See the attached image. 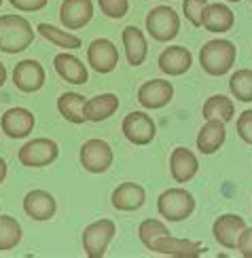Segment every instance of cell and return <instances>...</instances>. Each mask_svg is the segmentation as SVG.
Listing matches in <instances>:
<instances>
[{
  "label": "cell",
  "mask_w": 252,
  "mask_h": 258,
  "mask_svg": "<svg viewBox=\"0 0 252 258\" xmlns=\"http://www.w3.org/2000/svg\"><path fill=\"white\" fill-rule=\"evenodd\" d=\"M7 174H9V167H7V161L0 157V184L7 180Z\"/></svg>",
  "instance_id": "36"
},
{
  "label": "cell",
  "mask_w": 252,
  "mask_h": 258,
  "mask_svg": "<svg viewBox=\"0 0 252 258\" xmlns=\"http://www.w3.org/2000/svg\"><path fill=\"white\" fill-rule=\"evenodd\" d=\"M244 229H246V220L242 216H237V214H223L212 224V237L225 250H235L237 239Z\"/></svg>",
  "instance_id": "13"
},
{
  "label": "cell",
  "mask_w": 252,
  "mask_h": 258,
  "mask_svg": "<svg viewBox=\"0 0 252 258\" xmlns=\"http://www.w3.org/2000/svg\"><path fill=\"white\" fill-rule=\"evenodd\" d=\"M161 3H172V0H161Z\"/></svg>",
  "instance_id": "39"
},
{
  "label": "cell",
  "mask_w": 252,
  "mask_h": 258,
  "mask_svg": "<svg viewBox=\"0 0 252 258\" xmlns=\"http://www.w3.org/2000/svg\"><path fill=\"white\" fill-rule=\"evenodd\" d=\"M201 26L208 32H214V34H225V32L233 30L235 26V15L233 11L227 5L221 3H208L204 13H201Z\"/></svg>",
  "instance_id": "20"
},
{
  "label": "cell",
  "mask_w": 252,
  "mask_h": 258,
  "mask_svg": "<svg viewBox=\"0 0 252 258\" xmlns=\"http://www.w3.org/2000/svg\"><path fill=\"white\" fill-rule=\"evenodd\" d=\"M87 63L91 66V70L108 74L117 68L119 63V49L113 40L108 38H95L87 47Z\"/></svg>",
  "instance_id": "9"
},
{
  "label": "cell",
  "mask_w": 252,
  "mask_h": 258,
  "mask_svg": "<svg viewBox=\"0 0 252 258\" xmlns=\"http://www.w3.org/2000/svg\"><path fill=\"white\" fill-rule=\"evenodd\" d=\"M97 5L108 19H123L129 11V0H97Z\"/></svg>",
  "instance_id": "32"
},
{
  "label": "cell",
  "mask_w": 252,
  "mask_h": 258,
  "mask_svg": "<svg viewBox=\"0 0 252 258\" xmlns=\"http://www.w3.org/2000/svg\"><path fill=\"white\" fill-rule=\"evenodd\" d=\"M229 91L239 102H252V70L239 68L237 72H233L229 79Z\"/></svg>",
  "instance_id": "29"
},
{
  "label": "cell",
  "mask_w": 252,
  "mask_h": 258,
  "mask_svg": "<svg viewBox=\"0 0 252 258\" xmlns=\"http://www.w3.org/2000/svg\"><path fill=\"white\" fill-rule=\"evenodd\" d=\"M121 129H123V136L127 142L136 144V146H146L157 136V125L153 121V116L142 110L129 112L123 119Z\"/></svg>",
  "instance_id": "8"
},
{
  "label": "cell",
  "mask_w": 252,
  "mask_h": 258,
  "mask_svg": "<svg viewBox=\"0 0 252 258\" xmlns=\"http://www.w3.org/2000/svg\"><path fill=\"white\" fill-rule=\"evenodd\" d=\"M117 233V224L111 218L95 220L91 224H87L83 231V250L87 258H104L108 243L113 241Z\"/></svg>",
  "instance_id": "6"
},
{
  "label": "cell",
  "mask_w": 252,
  "mask_h": 258,
  "mask_svg": "<svg viewBox=\"0 0 252 258\" xmlns=\"http://www.w3.org/2000/svg\"><path fill=\"white\" fill-rule=\"evenodd\" d=\"M235 250H239V254H242L244 258H252V227H246L242 231Z\"/></svg>",
  "instance_id": "35"
},
{
  "label": "cell",
  "mask_w": 252,
  "mask_h": 258,
  "mask_svg": "<svg viewBox=\"0 0 252 258\" xmlns=\"http://www.w3.org/2000/svg\"><path fill=\"white\" fill-rule=\"evenodd\" d=\"M93 19L91 0H64L60 7V24L66 30H81Z\"/></svg>",
  "instance_id": "17"
},
{
  "label": "cell",
  "mask_w": 252,
  "mask_h": 258,
  "mask_svg": "<svg viewBox=\"0 0 252 258\" xmlns=\"http://www.w3.org/2000/svg\"><path fill=\"white\" fill-rule=\"evenodd\" d=\"M53 68H56L62 81L70 83V85H85L89 81V70H87V66L68 51L58 53V55L53 57Z\"/></svg>",
  "instance_id": "19"
},
{
  "label": "cell",
  "mask_w": 252,
  "mask_h": 258,
  "mask_svg": "<svg viewBox=\"0 0 252 258\" xmlns=\"http://www.w3.org/2000/svg\"><path fill=\"white\" fill-rule=\"evenodd\" d=\"M34 125H36V119L28 108H9L0 116V129L11 140L28 138L34 132Z\"/></svg>",
  "instance_id": "14"
},
{
  "label": "cell",
  "mask_w": 252,
  "mask_h": 258,
  "mask_svg": "<svg viewBox=\"0 0 252 258\" xmlns=\"http://www.w3.org/2000/svg\"><path fill=\"white\" fill-rule=\"evenodd\" d=\"M174 98V85L166 79H153L140 85L138 89V102L142 108L148 110H159L166 108Z\"/></svg>",
  "instance_id": "10"
},
{
  "label": "cell",
  "mask_w": 252,
  "mask_h": 258,
  "mask_svg": "<svg viewBox=\"0 0 252 258\" xmlns=\"http://www.w3.org/2000/svg\"><path fill=\"white\" fill-rule=\"evenodd\" d=\"M79 159H81V165L85 171H89V174H104V171L111 169L115 155L106 140L91 138L81 146Z\"/></svg>",
  "instance_id": "7"
},
{
  "label": "cell",
  "mask_w": 252,
  "mask_h": 258,
  "mask_svg": "<svg viewBox=\"0 0 252 258\" xmlns=\"http://www.w3.org/2000/svg\"><path fill=\"white\" fill-rule=\"evenodd\" d=\"M24 233H21V224L17 218L0 214V252H9L19 245Z\"/></svg>",
  "instance_id": "28"
},
{
  "label": "cell",
  "mask_w": 252,
  "mask_h": 258,
  "mask_svg": "<svg viewBox=\"0 0 252 258\" xmlns=\"http://www.w3.org/2000/svg\"><path fill=\"white\" fill-rule=\"evenodd\" d=\"M197 171H199V161H197L195 153L184 146H176L170 155V174L172 180L178 184H187L191 182Z\"/></svg>",
  "instance_id": "16"
},
{
  "label": "cell",
  "mask_w": 252,
  "mask_h": 258,
  "mask_svg": "<svg viewBox=\"0 0 252 258\" xmlns=\"http://www.w3.org/2000/svg\"><path fill=\"white\" fill-rule=\"evenodd\" d=\"M24 212L26 216L36 220V222H47L56 216L58 212V201L51 192L42 190V188H34L30 190L24 197Z\"/></svg>",
  "instance_id": "15"
},
{
  "label": "cell",
  "mask_w": 252,
  "mask_h": 258,
  "mask_svg": "<svg viewBox=\"0 0 252 258\" xmlns=\"http://www.w3.org/2000/svg\"><path fill=\"white\" fill-rule=\"evenodd\" d=\"M208 0H182V15L193 28H201V13Z\"/></svg>",
  "instance_id": "31"
},
{
  "label": "cell",
  "mask_w": 252,
  "mask_h": 258,
  "mask_svg": "<svg viewBox=\"0 0 252 258\" xmlns=\"http://www.w3.org/2000/svg\"><path fill=\"white\" fill-rule=\"evenodd\" d=\"M159 70L168 77H182L187 74L193 66V55L187 47L174 45V47H166L161 51V55L157 59Z\"/></svg>",
  "instance_id": "18"
},
{
  "label": "cell",
  "mask_w": 252,
  "mask_h": 258,
  "mask_svg": "<svg viewBox=\"0 0 252 258\" xmlns=\"http://www.w3.org/2000/svg\"><path fill=\"white\" fill-rule=\"evenodd\" d=\"M119 106H121V102L115 93H100L85 102V119L91 123L108 121L119 110Z\"/></svg>",
  "instance_id": "24"
},
{
  "label": "cell",
  "mask_w": 252,
  "mask_h": 258,
  "mask_svg": "<svg viewBox=\"0 0 252 258\" xmlns=\"http://www.w3.org/2000/svg\"><path fill=\"white\" fill-rule=\"evenodd\" d=\"M235 127H237V136L242 138V142L252 146V110H244L239 114Z\"/></svg>",
  "instance_id": "33"
},
{
  "label": "cell",
  "mask_w": 252,
  "mask_h": 258,
  "mask_svg": "<svg viewBox=\"0 0 252 258\" xmlns=\"http://www.w3.org/2000/svg\"><path fill=\"white\" fill-rule=\"evenodd\" d=\"M9 3L21 13H36V11H42L47 7L49 0H9Z\"/></svg>",
  "instance_id": "34"
},
{
  "label": "cell",
  "mask_w": 252,
  "mask_h": 258,
  "mask_svg": "<svg viewBox=\"0 0 252 258\" xmlns=\"http://www.w3.org/2000/svg\"><path fill=\"white\" fill-rule=\"evenodd\" d=\"M148 250L163 254V256H172V258H195V256L206 254V248L201 241L180 239V237H174V235H163V237L155 239Z\"/></svg>",
  "instance_id": "12"
},
{
  "label": "cell",
  "mask_w": 252,
  "mask_h": 258,
  "mask_svg": "<svg viewBox=\"0 0 252 258\" xmlns=\"http://www.w3.org/2000/svg\"><path fill=\"white\" fill-rule=\"evenodd\" d=\"M237 59V47L227 38L208 40L199 49V63L208 77H225Z\"/></svg>",
  "instance_id": "1"
},
{
  "label": "cell",
  "mask_w": 252,
  "mask_h": 258,
  "mask_svg": "<svg viewBox=\"0 0 252 258\" xmlns=\"http://www.w3.org/2000/svg\"><path fill=\"white\" fill-rule=\"evenodd\" d=\"M201 114L206 121H223L227 125L229 121H233L235 104L231 98H227V95H212V98L206 100Z\"/></svg>",
  "instance_id": "26"
},
{
  "label": "cell",
  "mask_w": 252,
  "mask_h": 258,
  "mask_svg": "<svg viewBox=\"0 0 252 258\" xmlns=\"http://www.w3.org/2000/svg\"><path fill=\"white\" fill-rule=\"evenodd\" d=\"M7 83V68H5V63L0 61V87Z\"/></svg>",
  "instance_id": "37"
},
{
  "label": "cell",
  "mask_w": 252,
  "mask_h": 258,
  "mask_svg": "<svg viewBox=\"0 0 252 258\" xmlns=\"http://www.w3.org/2000/svg\"><path fill=\"white\" fill-rule=\"evenodd\" d=\"M146 32L153 40L157 42H170L178 36L180 32V17L172 7H155L146 15Z\"/></svg>",
  "instance_id": "4"
},
{
  "label": "cell",
  "mask_w": 252,
  "mask_h": 258,
  "mask_svg": "<svg viewBox=\"0 0 252 258\" xmlns=\"http://www.w3.org/2000/svg\"><path fill=\"white\" fill-rule=\"evenodd\" d=\"M227 140V127L223 121H206L197 134V150L201 155H214L216 150H221V146Z\"/></svg>",
  "instance_id": "23"
},
{
  "label": "cell",
  "mask_w": 252,
  "mask_h": 258,
  "mask_svg": "<svg viewBox=\"0 0 252 258\" xmlns=\"http://www.w3.org/2000/svg\"><path fill=\"white\" fill-rule=\"evenodd\" d=\"M3 3H5V0H0V7H3Z\"/></svg>",
  "instance_id": "40"
},
{
  "label": "cell",
  "mask_w": 252,
  "mask_h": 258,
  "mask_svg": "<svg viewBox=\"0 0 252 258\" xmlns=\"http://www.w3.org/2000/svg\"><path fill=\"white\" fill-rule=\"evenodd\" d=\"M250 3H252V0H250Z\"/></svg>",
  "instance_id": "41"
},
{
  "label": "cell",
  "mask_w": 252,
  "mask_h": 258,
  "mask_svg": "<svg viewBox=\"0 0 252 258\" xmlns=\"http://www.w3.org/2000/svg\"><path fill=\"white\" fill-rule=\"evenodd\" d=\"M163 235H170V229H168V224L166 222H161L157 218H146V220H142L140 222V227H138V237L142 241V245L148 250L153 241L163 237Z\"/></svg>",
  "instance_id": "30"
},
{
  "label": "cell",
  "mask_w": 252,
  "mask_h": 258,
  "mask_svg": "<svg viewBox=\"0 0 252 258\" xmlns=\"http://www.w3.org/2000/svg\"><path fill=\"white\" fill-rule=\"evenodd\" d=\"M121 40H123V49H125V59L129 66H142L148 55V45H146V36L144 32L136 26H127L121 32Z\"/></svg>",
  "instance_id": "22"
},
{
  "label": "cell",
  "mask_w": 252,
  "mask_h": 258,
  "mask_svg": "<svg viewBox=\"0 0 252 258\" xmlns=\"http://www.w3.org/2000/svg\"><path fill=\"white\" fill-rule=\"evenodd\" d=\"M60 157V146L51 138H34L17 150V159L24 167H47Z\"/></svg>",
  "instance_id": "5"
},
{
  "label": "cell",
  "mask_w": 252,
  "mask_h": 258,
  "mask_svg": "<svg viewBox=\"0 0 252 258\" xmlns=\"http://www.w3.org/2000/svg\"><path fill=\"white\" fill-rule=\"evenodd\" d=\"M157 212L168 222H182L195 212V197L187 188L174 186L163 190L157 199Z\"/></svg>",
  "instance_id": "3"
},
{
  "label": "cell",
  "mask_w": 252,
  "mask_h": 258,
  "mask_svg": "<svg viewBox=\"0 0 252 258\" xmlns=\"http://www.w3.org/2000/svg\"><path fill=\"white\" fill-rule=\"evenodd\" d=\"M13 85L21 93H36L45 85V68L36 59H21L13 68Z\"/></svg>",
  "instance_id": "11"
},
{
  "label": "cell",
  "mask_w": 252,
  "mask_h": 258,
  "mask_svg": "<svg viewBox=\"0 0 252 258\" xmlns=\"http://www.w3.org/2000/svg\"><path fill=\"white\" fill-rule=\"evenodd\" d=\"M34 42V28L21 15H0V51L15 55Z\"/></svg>",
  "instance_id": "2"
},
{
  "label": "cell",
  "mask_w": 252,
  "mask_h": 258,
  "mask_svg": "<svg viewBox=\"0 0 252 258\" xmlns=\"http://www.w3.org/2000/svg\"><path fill=\"white\" fill-rule=\"evenodd\" d=\"M227 3H242V0H227Z\"/></svg>",
  "instance_id": "38"
},
{
  "label": "cell",
  "mask_w": 252,
  "mask_h": 258,
  "mask_svg": "<svg viewBox=\"0 0 252 258\" xmlns=\"http://www.w3.org/2000/svg\"><path fill=\"white\" fill-rule=\"evenodd\" d=\"M144 201H146V190L144 186L136 184V182H123L111 195L113 208L119 212H136L144 206Z\"/></svg>",
  "instance_id": "21"
},
{
  "label": "cell",
  "mask_w": 252,
  "mask_h": 258,
  "mask_svg": "<svg viewBox=\"0 0 252 258\" xmlns=\"http://www.w3.org/2000/svg\"><path fill=\"white\" fill-rule=\"evenodd\" d=\"M85 98L81 93L74 91H66L58 98V112L62 114V119H66L68 123L74 125H83L85 119Z\"/></svg>",
  "instance_id": "25"
},
{
  "label": "cell",
  "mask_w": 252,
  "mask_h": 258,
  "mask_svg": "<svg viewBox=\"0 0 252 258\" xmlns=\"http://www.w3.org/2000/svg\"><path fill=\"white\" fill-rule=\"evenodd\" d=\"M36 32L45 40H49L51 45H56L64 51H74V49L83 47V40L76 34H72V32H68V30H60V28L51 26V24H38Z\"/></svg>",
  "instance_id": "27"
}]
</instances>
